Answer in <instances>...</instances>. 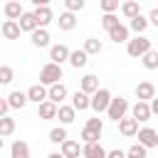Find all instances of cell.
Returning <instances> with one entry per match:
<instances>
[{"mask_svg": "<svg viewBox=\"0 0 158 158\" xmlns=\"http://www.w3.org/2000/svg\"><path fill=\"white\" fill-rule=\"evenodd\" d=\"M62 79H64V72H62V67L54 64V62H47V64L40 69V84H44L47 89L54 86V84H62Z\"/></svg>", "mask_w": 158, "mask_h": 158, "instance_id": "cell-1", "label": "cell"}, {"mask_svg": "<svg viewBox=\"0 0 158 158\" xmlns=\"http://www.w3.org/2000/svg\"><path fill=\"white\" fill-rule=\"evenodd\" d=\"M151 49H153V47H151V40H148V37H143V35H138V37L128 40V44H126L128 57H138V59H143Z\"/></svg>", "mask_w": 158, "mask_h": 158, "instance_id": "cell-2", "label": "cell"}, {"mask_svg": "<svg viewBox=\"0 0 158 158\" xmlns=\"http://www.w3.org/2000/svg\"><path fill=\"white\" fill-rule=\"evenodd\" d=\"M111 101H114L111 91H109V89H99V91L91 96V109H94L96 114H101V111H109Z\"/></svg>", "mask_w": 158, "mask_h": 158, "instance_id": "cell-3", "label": "cell"}, {"mask_svg": "<svg viewBox=\"0 0 158 158\" xmlns=\"http://www.w3.org/2000/svg\"><path fill=\"white\" fill-rule=\"evenodd\" d=\"M126 111H128V101L123 99V96H114V101H111V106H109V118L111 121H121V118H126Z\"/></svg>", "mask_w": 158, "mask_h": 158, "instance_id": "cell-4", "label": "cell"}, {"mask_svg": "<svg viewBox=\"0 0 158 158\" xmlns=\"http://www.w3.org/2000/svg\"><path fill=\"white\" fill-rule=\"evenodd\" d=\"M27 99H30V101H35V104L40 106V104L49 101V89H47L44 84H32V86L27 89Z\"/></svg>", "mask_w": 158, "mask_h": 158, "instance_id": "cell-5", "label": "cell"}, {"mask_svg": "<svg viewBox=\"0 0 158 158\" xmlns=\"http://www.w3.org/2000/svg\"><path fill=\"white\" fill-rule=\"evenodd\" d=\"M69 57H72V52H69L67 44H52L49 47V62L62 67V62H69Z\"/></svg>", "mask_w": 158, "mask_h": 158, "instance_id": "cell-6", "label": "cell"}, {"mask_svg": "<svg viewBox=\"0 0 158 158\" xmlns=\"http://www.w3.org/2000/svg\"><path fill=\"white\" fill-rule=\"evenodd\" d=\"M118 131H121V136L123 138H133V136H138V121L133 118V116H126V118H121L118 121Z\"/></svg>", "mask_w": 158, "mask_h": 158, "instance_id": "cell-7", "label": "cell"}, {"mask_svg": "<svg viewBox=\"0 0 158 158\" xmlns=\"http://www.w3.org/2000/svg\"><path fill=\"white\" fill-rule=\"evenodd\" d=\"M99 89H101V86H99V77H96V74H84V77H81V81H79V91L94 96Z\"/></svg>", "mask_w": 158, "mask_h": 158, "instance_id": "cell-8", "label": "cell"}, {"mask_svg": "<svg viewBox=\"0 0 158 158\" xmlns=\"http://www.w3.org/2000/svg\"><path fill=\"white\" fill-rule=\"evenodd\" d=\"M138 143L143 146V148H156L158 146V131L156 128H141L138 131Z\"/></svg>", "mask_w": 158, "mask_h": 158, "instance_id": "cell-9", "label": "cell"}, {"mask_svg": "<svg viewBox=\"0 0 158 158\" xmlns=\"http://www.w3.org/2000/svg\"><path fill=\"white\" fill-rule=\"evenodd\" d=\"M59 153H62L64 158H79V156L84 153V146H79V141H72V138H67V141L59 146Z\"/></svg>", "mask_w": 158, "mask_h": 158, "instance_id": "cell-10", "label": "cell"}, {"mask_svg": "<svg viewBox=\"0 0 158 158\" xmlns=\"http://www.w3.org/2000/svg\"><path fill=\"white\" fill-rule=\"evenodd\" d=\"M32 12H35V20H37V25H40L42 30H47V25L54 20V15H52V7H49V5H40V7H35Z\"/></svg>", "mask_w": 158, "mask_h": 158, "instance_id": "cell-11", "label": "cell"}, {"mask_svg": "<svg viewBox=\"0 0 158 158\" xmlns=\"http://www.w3.org/2000/svg\"><path fill=\"white\" fill-rule=\"evenodd\" d=\"M136 96H138V101H153L156 99V86L151 81H141V84H136Z\"/></svg>", "mask_w": 158, "mask_h": 158, "instance_id": "cell-12", "label": "cell"}, {"mask_svg": "<svg viewBox=\"0 0 158 158\" xmlns=\"http://www.w3.org/2000/svg\"><path fill=\"white\" fill-rule=\"evenodd\" d=\"M57 114H59V106L52 104V101H44V104L37 106V116L42 121H52V118H57Z\"/></svg>", "mask_w": 158, "mask_h": 158, "instance_id": "cell-13", "label": "cell"}, {"mask_svg": "<svg viewBox=\"0 0 158 158\" xmlns=\"http://www.w3.org/2000/svg\"><path fill=\"white\" fill-rule=\"evenodd\" d=\"M151 114H153V111H151V104H148V101H136L133 109H131V116H133L136 121H148Z\"/></svg>", "mask_w": 158, "mask_h": 158, "instance_id": "cell-14", "label": "cell"}, {"mask_svg": "<svg viewBox=\"0 0 158 158\" xmlns=\"http://www.w3.org/2000/svg\"><path fill=\"white\" fill-rule=\"evenodd\" d=\"M0 32H2L5 40H17L22 30H20V22H15V20H5L2 27H0Z\"/></svg>", "mask_w": 158, "mask_h": 158, "instance_id": "cell-15", "label": "cell"}, {"mask_svg": "<svg viewBox=\"0 0 158 158\" xmlns=\"http://www.w3.org/2000/svg\"><path fill=\"white\" fill-rule=\"evenodd\" d=\"M72 106L77 111H86V109H91V96L84 94V91H74L72 94Z\"/></svg>", "mask_w": 158, "mask_h": 158, "instance_id": "cell-16", "label": "cell"}, {"mask_svg": "<svg viewBox=\"0 0 158 158\" xmlns=\"http://www.w3.org/2000/svg\"><path fill=\"white\" fill-rule=\"evenodd\" d=\"M2 12H5V17L7 20H20L22 15H25V10H22V5L20 2H15V0H10V2H5V7H2Z\"/></svg>", "mask_w": 158, "mask_h": 158, "instance_id": "cell-17", "label": "cell"}, {"mask_svg": "<svg viewBox=\"0 0 158 158\" xmlns=\"http://www.w3.org/2000/svg\"><path fill=\"white\" fill-rule=\"evenodd\" d=\"M5 99H7L10 109H25V104L30 101V99H27V91H10Z\"/></svg>", "mask_w": 158, "mask_h": 158, "instance_id": "cell-18", "label": "cell"}, {"mask_svg": "<svg viewBox=\"0 0 158 158\" xmlns=\"http://www.w3.org/2000/svg\"><path fill=\"white\" fill-rule=\"evenodd\" d=\"M57 118H59V123L62 126H69V123H74V118H77V109L69 104V106H59V114H57Z\"/></svg>", "mask_w": 158, "mask_h": 158, "instance_id": "cell-19", "label": "cell"}, {"mask_svg": "<svg viewBox=\"0 0 158 158\" xmlns=\"http://www.w3.org/2000/svg\"><path fill=\"white\" fill-rule=\"evenodd\" d=\"M106 156H109V151H104L101 143H86L84 153H81V158H106Z\"/></svg>", "mask_w": 158, "mask_h": 158, "instance_id": "cell-20", "label": "cell"}, {"mask_svg": "<svg viewBox=\"0 0 158 158\" xmlns=\"http://www.w3.org/2000/svg\"><path fill=\"white\" fill-rule=\"evenodd\" d=\"M17 22H20V30H22V32H30V35H32L35 30H40V25H37V20H35V12H25Z\"/></svg>", "mask_w": 158, "mask_h": 158, "instance_id": "cell-21", "label": "cell"}, {"mask_svg": "<svg viewBox=\"0 0 158 158\" xmlns=\"http://www.w3.org/2000/svg\"><path fill=\"white\" fill-rule=\"evenodd\" d=\"M57 25H59V30H64V32H72L74 27H77V17H74V12H62L59 15V20H57Z\"/></svg>", "mask_w": 158, "mask_h": 158, "instance_id": "cell-22", "label": "cell"}, {"mask_svg": "<svg viewBox=\"0 0 158 158\" xmlns=\"http://www.w3.org/2000/svg\"><path fill=\"white\" fill-rule=\"evenodd\" d=\"M128 32H131V30H128L126 25H118V27H114V30L109 32V40H111V42H116V44H121V42H126V44H128Z\"/></svg>", "mask_w": 158, "mask_h": 158, "instance_id": "cell-23", "label": "cell"}, {"mask_svg": "<svg viewBox=\"0 0 158 158\" xmlns=\"http://www.w3.org/2000/svg\"><path fill=\"white\" fill-rule=\"evenodd\" d=\"M64 99H67V86H64V84H54V86H49V101H52V104L62 106Z\"/></svg>", "mask_w": 158, "mask_h": 158, "instance_id": "cell-24", "label": "cell"}, {"mask_svg": "<svg viewBox=\"0 0 158 158\" xmlns=\"http://www.w3.org/2000/svg\"><path fill=\"white\" fill-rule=\"evenodd\" d=\"M121 12H123V17H128V20H136V17L141 15V5H138L136 0H126V2L121 5Z\"/></svg>", "mask_w": 158, "mask_h": 158, "instance_id": "cell-25", "label": "cell"}, {"mask_svg": "<svg viewBox=\"0 0 158 158\" xmlns=\"http://www.w3.org/2000/svg\"><path fill=\"white\" fill-rule=\"evenodd\" d=\"M86 62H89V54L84 52V47H81V49H74V52H72V57H69V64H72L74 69L86 67Z\"/></svg>", "mask_w": 158, "mask_h": 158, "instance_id": "cell-26", "label": "cell"}, {"mask_svg": "<svg viewBox=\"0 0 158 158\" xmlns=\"http://www.w3.org/2000/svg\"><path fill=\"white\" fill-rule=\"evenodd\" d=\"M10 158H30V146L25 141H15L10 146Z\"/></svg>", "mask_w": 158, "mask_h": 158, "instance_id": "cell-27", "label": "cell"}, {"mask_svg": "<svg viewBox=\"0 0 158 158\" xmlns=\"http://www.w3.org/2000/svg\"><path fill=\"white\" fill-rule=\"evenodd\" d=\"M30 42H32L35 47H47V44H49V32L40 27V30H35V32L30 35Z\"/></svg>", "mask_w": 158, "mask_h": 158, "instance_id": "cell-28", "label": "cell"}, {"mask_svg": "<svg viewBox=\"0 0 158 158\" xmlns=\"http://www.w3.org/2000/svg\"><path fill=\"white\" fill-rule=\"evenodd\" d=\"M104 49V44H101V40H96V37H86L84 40V52L91 57V54H99Z\"/></svg>", "mask_w": 158, "mask_h": 158, "instance_id": "cell-29", "label": "cell"}, {"mask_svg": "<svg viewBox=\"0 0 158 158\" xmlns=\"http://www.w3.org/2000/svg\"><path fill=\"white\" fill-rule=\"evenodd\" d=\"M148 25H151V22H148V17H143V15H138L136 20H131V25H128V30H133V32H136V37H138V35H143V32H146V27H148Z\"/></svg>", "mask_w": 158, "mask_h": 158, "instance_id": "cell-30", "label": "cell"}, {"mask_svg": "<svg viewBox=\"0 0 158 158\" xmlns=\"http://www.w3.org/2000/svg\"><path fill=\"white\" fill-rule=\"evenodd\" d=\"M12 131H15V118L12 116H2L0 118V136L7 138V136H12Z\"/></svg>", "mask_w": 158, "mask_h": 158, "instance_id": "cell-31", "label": "cell"}, {"mask_svg": "<svg viewBox=\"0 0 158 158\" xmlns=\"http://www.w3.org/2000/svg\"><path fill=\"white\" fill-rule=\"evenodd\" d=\"M49 141H52V143H59V146H62V143L67 141V128H64V126H54V128L49 131Z\"/></svg>", "mask_w": 158, "mask_h": 158, "instance_id": "cell-32", "label": "cell"}, {"mask_svg": "<svg viewBox=\"0 0 158 158\" xmlns=\"http://www.w3.org/2000/svg\"><path fill=\"white\" fill-rule=\"evenodd\" d=\"M143 67H146V69H158V49H151V52L143 57Z\"/></svg>", "mask_w": 158, "mask_h": 158, "instance_id": "cell-33", "label": "cell"}, {"mask_svg": "<svg viewBox=\"0 0 158 158\" xmlns=\"http://www.w3.org/2000/svg\"><path fill=\"white\" fill-rule=\"evenodd\" d=\"M118 25H121V22H118V17H116V15H104V17H101V27H104L106 32H111V30H114V27H118Z\"/></svg>", "mask_w": 158, "mask_h": 158, "instance_id": "cell-34", "label": "cell"}, {"mask_svg": "<svg viewBox=\"0 0 158 158\" xmlns=\"http://www.w3.org/2000/svg\"><path fill=\"white\" fill-rule=\"evenodd\" d=\"M12 79H15L12 67H10V64H2V67H0V84H10Z\"/></svg>", "mask_w": 158, "mask_h": 158, "instance_id": "cell-35", "label": "cell"}, {"mask_svg": "<svg viewBox=\"0 0 158 158\" xmlns=\"http://www.w3.org/2000/svg\"><path fill=\"white\" fill-rule=\"evenodd\" d=\"M146 151H148V148H143L141 143H133V146L126 151V158H146Z\"/></svg>", "mask_w": 158, "mask_h": 158, "instance_id": "cell-36", "label": "cell"}, {"mask_svg": "<svg viewBox=\"0 0 158 158\" xmlns=\"http://www.w3.org/2000/svg\"><path fill=\"white\" fill-rule=\"evenodd\" d=\"M84 128H89V131H94V133L101 136V131H104V121L96 118V116H94V118H86V126H84Z\"/></svg>", "mask_w": 158, "mask_h": 158, "instance_id": "cell-37", "label": "cell"}, {"mask_svg": "<svg viewBox=\"0 0 158 158\" xmlns=\"http://www.w3.org/2000/svg\"><path fill=\"white\" fill-rule=\"evenodd\" d=\"M99 5H101V10H104V15H114V12L118 10V0H101Z\"/></svg>", "mask_w": 158, "mask_h": 158, "instance_id": "cell-38", "label": "cell"}, {"mask_svg": "<svg viewBox=\"0 0 158 158\" xmlns=\"http://www.w3.org/2000/svg\"><path fill=\"white\" fill-rule=\"evenodd\" d=\"M64 7H67V12H79V10H84V0H67Z\"/></svg>", "mask_w": 158, "mask_h": 158, "instance_id": "cell-39", "label": "cell"}, {"mask_svg": "<svg viewBox=\"0 0 158 158\" xmlns=\"http://www.w3.org/2000/svg\"><path fill=\"white\" fill-rule=\"evenodd\" d=\"M81 141H84V146H86V143H99V133L84 128V131H81Z\"/></svg>", "mask_w": 158, "mask_h": 158, "instance_id": "cell-40", "label": "cell"}, {"mask_svg": "<svg viewBox=\"0 0 158 158\" xmlns=\"http://www.w3.org/2000/svg\"><path fill=\"white\" fill-rule=\"evenodd\" d=\"M7 111H10V104H7V99H0V118H2V116H10Z\"/></svg>", "mask_w": 158, "mask_h": 158, "instance_id": "cell-41", "label": "cell"}, {"mask_svg": "<svg viewBox=\"0 0 158 158\" xmlns=\"http://www.w3.org/2000/svg\"><path fill=\"white\" fill-rule=\"evenodd\" d=\"M148 22H151L153 27H158V7H153V10L148 12Z\"/></svg>", "mask_w": 158, "mask_h": 158, "instance_id": "cell-42", "label": "cell"}, {"mask_svg": "<svg viewBox=\"0 0 158 158\" xmlns=\"http://www.w3.org/2000/svg\"><path fill=\"white\" fill-rule=\"evenodd\" d=\"M106 158H126V153L121 151V148H114V151H109V156Z\"/></svg>", "mask_w": 158, "mask_h": 158, "instance_id": "cell-43", "label": "cell"}, {"mask_svg": "<svg viewBox=\"0 0 158 158\" xmlns=\"http://www.w3.org/2000/svg\"><path fill=\"white\" fill-rule=\"evenodd\" d=\"M151 111H153V114H158V99H153V101H151Z\"/></svg>", "mask_w": 158, "mask_h": 158, "instance_id": "cell-44", "label": "cell"}, {"mask_svg": "<svg viewBox=\"0 0 158 158\" xmlns=\"http://www.w3.org/2000/svg\"><path fill=\"white\" fill-rule=\"evenodd\" d=\"M47 158H64V156H62V153H49Z\"/></svg>", "mask_w": 158, "mask_h": 158, "instance_id": "cell-45", "label": "cell"}, {"mask_svg": "<svg viewBox=\"0 0 158 158\" xmlns=\"http://www.w3.org/2000/svg\"><path fill=\"white\" fill-rule=\"evenodd\" d=\"M156 131H158V128H156Z\"/></svg>", "mask_w": 158, "mask_h": 158, "instance_id": "cell-46", "label": "cell"}]
</instances>
